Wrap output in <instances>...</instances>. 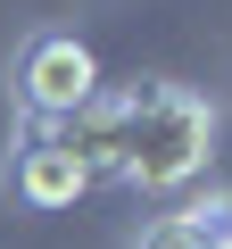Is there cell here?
<instances>
[{
	"label": "cell",
	"instance_id": "cell-1",
	"mask_svg": "<svg viewBox=\"0 0 232 249\" xmlns=\"http://www.w3.org/2000/svg\"><path fill=\"white\" fill-rule=\"evenodd\" d=\"M207 142H215V108L207 100H191L174 83H133L125 91V166H116V183L182 191L207 166Z\"/></svg>",
	"mask_w": 232,
	"mask_h": 249
},
{
	"label": "cell",
	"instance_id": "cell-2",
	"mask_svg": "<svg viewBox=\"0 0 232 249\" xmlns=\"http://www.w3.org/2000/svg\"><path fill=\"white\" fill-rule=\"evenodd\" d=\"M17 91H25V116H33V124H58V116H75V108L99 91V67H91V50H83L75 34H42V42H25V58H17Z\"/></svg>",
	"mask_w": 232,
	"mask_h": 249
},
{
	"label": "cell",
	"instance_id": "cell-3",
	"mask_svg": "<svg viewBox=\"0 0 232 249\" xmlns=\"http://www.w3.org/2000/svg\"><path fill=\"white\" fill-rule=\"evenodd\" d=\"M33 133H50L75 166H83V183H116V166H125V100H108V91H91L75 116H58V124H33Z\"/></svg>",
	"mask_w": 232,
	"mask_h": 249
},
{
	"label": "cell",
	"instance_id": "cell-4",
	"mask_svg": "<svg viewBox=\"0 0 232 249\" xmlns=\"http://www.w3.org/2000/svg\"><path fill=\"white\" fill-rule=\"evenodd\" d=\"M83 191H91V183H83V166H75L50 133H33V142H25V158H17V199H25V208H75Z\"/></svg>",
	"mask_w": 232,
	"mask_h": 249
},
{
	"label": "cell",
	"instance_id": "cell-5",
	"mask_svg": "<svg viewBox=\"0 0 232 249\" xmlns=\"http://www.w3.org/2000/svg\"><path fill=\"white\" fill-rule=\"evenodd\" d=\"M141 249H215V232H207L199 216H182V208H174V216H158V224L141 232Z\"/></svg>",
	"mask_w": 232,
	"mask_h": 249
},
{
	"label": "cell",
	"instance_id": "cell-6",
	"mask_svg": "<svg viewBox=\"0 0 232 249\" xmlns=\"http://www.w3.org/2000/svg\"><path fill=\"white\" fill-rule=\"evenodd\" d=\"M215 249H232V232H224V241H215Z\"/></svg>",
	"mask_w": 232,
	"mask_h": 249
}]
</instances>
